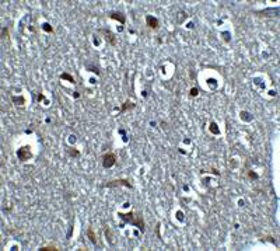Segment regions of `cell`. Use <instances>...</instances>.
Masks as SVG:
<instances>
[{
  "label": "cell",
  "instance_id": "cell-15",
  "mask_svg": "<svg viewBox=\"0 0 280 251\" xmlns=\"http://www.w3.org/2000/svg\"><path fill=\"white\" fill-rule=\"evenodd\" d=\"M11 100H13L14 102H20V105L25 102V100H24V98H23V97H13V98H11Z\"/></svg>",
  "mask_w": 280,
  "mask_h": 251
},
{
  "label": "cell",
  "instance_id": "cell-3",
  "mask_svg": "<svg viewBox=\"0 0 280 251\" xmlns=\"http://www.w3.org/2000/svg\"><path fill=\"white\" fill-rule=\"evenodd\" d=\"M116 163V154L115 153H107L102 157V166L105 168H111Z\"/></svg>",
  "mask_w": 280,
  "mask_h": 251
},
{
  "label": "cell",
  "instance_id": "cell-17",
  "mask_svg": "<svg viewBox=\"0 0 280 251\" xmlns=\"http://www.w3.org/2000/svg\"><path fill=\"white\" fill-rule=\"evenodd\" d=\"M1 32H3V38H7V37H9V31H7V28H3V29H1Z\"/></svg>",
  "mask_w": 280,
  "mask_h": 251
},
{
  "label": "cell",
  "instance_id": "cell-5",
  "mask_svg": "<svg viewBox=\"0 0 280 251\" xmlns=\"http://www.w3.org/2000/svg\"><path fill=\"white\" fill-rule=\"evenodd\" d=\"M31 152H29V147H21L17 150V157L21 160V161H27L28 159H31Z\"/></svg>",
  "mask_w": 280,
  "mask_h": 251
},
{
  "label": "cell",
  "instance_id": "cell-12",
  "mask_svg": "<svg viewBox=\"0 0 280 251\" xmlns=\"http://www.w3.org/2000/svg\"><path fill=\"white\" fill-rule=\"evenodd\" d=\"M42 29L43 31H46V32H53V28L51 27L48 23H45V24H42Z\"/></svg>",
  "mask_w": 280,
  "mask_h": 251
},
{
  "label": "cell",
  "instance_id": "cell-4",
  "mask_svg": "<svg viewBox=\"0 0 280 251\" xmlns=\"http://www.w3.org/2000/svg\"><path fill=\"white\" fill-rule=\"evenodd\" d=\"M98 32H101V34H104V38H105V41L109 42V45L111 46H115L116 45V37L109 31V29H105V28H101V29H98Z\"/></svg>",
  "mask_w": 280,
  "mask_h": 251
},
{
  "label": "cell",
  "instance_id": "cell-9",
  "mask_svg": "<svg viewBox=\"0 0 280 251\" xmlns=\"http://www.w3.org/2000/svg\"><path fill=\"white\" fill-rule=\"evenodd\" d=\"M87 237L90 238V241H91L93 244H95V243H97V236L94 234L93 227H88V229H87Z\"/></svg>",
  "mask_w": 280,
  "mask_h": 251
},
{
  "label": "cell",
  "instance_id": "cell-1",
  "mask_svg": "<svg viewBox=\"0 0 280 251\" xmlns=\"http://www.w3.org/2000/svg\"><path fill=\"white\" fill-rule=\"evenodd\" d=\"M120 219H123L126 223L134 224L137 229H140V232H144V220L142 213H134V212H129V213H118Z\"/></svg>",
  "mask_w": 280,
  "mask_h": 251
},
{
  "label": "cell",
  "instance_id": "cell-11",
  "mask_svg": "<svg viewBox=\"0 0 280 251\" xmlns=\"http://www.w3.org/2000/svg\"><path fill=\"white\" fill-rule=\"evenodd\" d=\"M209 131H210L213 135H219V133H220L219 128H217V125H216L214 122H212V124H210V126H209Z\"/></svg>",
  "mask_w": 280,
  "mask_h": 251
},
{
  "label": "cell",
  "instance_id": "cell-13",
  "mask_svg": "<svg viewBox=\"0 0 280 251\" xmlns=\"http://www.w3.org/2000/svg\"><path fill=\"white\" fill-rule=\"evenodd\" d=\"M69 154H70L72 157H79V156H80V153H79L76 149H69Z\"/></svg>",
  "mask_w": 280,
  "mask_h": 251
},
{
  "label": "cell",
  "instance_id": "cell-7",
  "mask_svg": "<svg viewBox=\"0 0 280 251\" xmlns=\"http://www.w3.org/2000/svg\"><path fill=\"white\" fill-rule=\"evenodd\" d=\"M109 17H111L112 20H116V21H119L120 24H125V21H126L125 15H123L122 13H118V11H111V13H109Z\"/></svg>",
  "mask_w": 280,
  "mask_h": 251
},
{
  "label": "cell",
  "instance_id": "cell-18",
  "mask_svg": "<svg viewBox=\"0 0 280 251\" xmlns=\"http://www.w3.org/2000/svg\"><path fill=\"white\" fill-rule=\"evenodd\" d=\"M248 177H249V178H253V180H256V178H258V174H255V173L251 171V173L248 174Z\"/></svg>",
  "mask_w": 280,
  "mask_h": 251
},
{
  "label": "cell",
  "instance_id": "cell-10",
  "mask_svg": "<svg viewBox=\"0 0 280 251\" xmlns=\"http://www.w3.org/2000/svg\"><path fill=\"white\" fill-rule=\"evenodd\" d=\"M60 79H62V80H69L70 83H73V84L76 83V82H74V77H73V76H70L69 73H63V74L60 76Z\"/></svg>",
  "mask_w": 280,
  "mask_h": 251
},
{
  "label": "cell",
  "instance_id": "cell-8",
  "mask_svg": "<svg viewBox=\"0 0 280 251\" xmlns=\"http://www.w3.org/2000/svg\"><path fill=\"white\" fill-rule=\"evenodd\" d=\"M132 108H134V104L132 102V101H125V104L122 105V108H120V114H123V112H126L128 110H132Z\"/></svg>",
  "mask_w": 280,
  "mask_h": 251
},
{
  "label": "cell",
  "instance_id": "cell-14",
  "mask_svg": "<svg viewBox=\"0 0 280 251\" xmlns=\"http://www.w3.org/2000/svg\"><path fill=\"white\" fill-rule=\"evenodd\" d=\"M41 250L42 251H45V250H53V251H56V250H59L56 246H45V247H41Z\"/></svg>",
  "mask_w": 280,
  "mask_h": 251
},
{
  "label": "cell",
  "instance_id": "cell-6",
  "mask_svg": "<svg viewBox=\"0 0 280 251\" xmlns=\"http://www.w3.org/2000/svg\"><path fill=\"white\" fill-rule=\"evenodd\" d=\"M146 23H147V25L150 28H153V29H157L158 28V20L156 17H153V15H147Z\"/></svg>",
  "mask_w": 280,
  "mask_h": 251
},
{
  "label": "cell",
  "instance_id": "cell-16",
  "mask_svg": "<svg viewBox=\"0 0 280 251\" xmlns=\"http://www.w3.org/2000/svg\"><path fill=\"white\" fill-rule=\"evenodd\" d=\"M198 94H199L198 88H195V87H193V88L190 90V96H192V97H195V96H198Z\"/></svg>",
  "mask_w": 280,
  "mask_h": 251
},
{
  "label": "cell",
  "instance_id": "cell-2",
  "mask_svg": "<svg viewBox=\"0 0 280 251\" xmlns=\"http://www.w3.org/2000/svg\"><path fill=\"white\" fill-rule=\"evenodd\" d=\"M120 185H123V187H128V188H132V184L129 180H114V181H108L105 182L102 187H107V188H112V187H120Z\"/></svg>",
  "mask_w": 280,
  "mask_h": 251
}]
</instances>
